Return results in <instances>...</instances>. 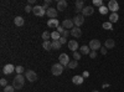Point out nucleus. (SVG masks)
<instances>
[{
	"instance_id": "nucleus-20",
	"label": "nucleus",
	"mask_w": 124,
	"mask_h": 92,
	"mask_svg": "<svg viewBox=\"0 0 124 92\" xmlns=\"http://www.w3.org/2000/svg\"><path fill=\"white\" fill-rule=\"evenodd\" d=\"M14 23H15L16 26H23V25L25 24V20H24L23 16H16V17L14 19Z\"/></svg>"
},
{
	"instance_id": "nucleus-26",
	"label": "nucleus",
	"mask_w": 124,
	"mask_h": 92,
	"mask_svg": "<svg viewBox=\"0 0 124 92\" xmlns=\"http://www.w3.org/2000/svg\"><path fill=\"white\" fill-rule=\"evenodd\" d=\"M51 37H52V40H60L61 39V34L58 31H54V33H51Z\"/></svg>"
},
{
	"instance_id": "nucleus-36",
	"label": "nucleus",
	"mask_w": 124,
	"mask_h": 92,
	"mask_svg": "<svg viewBox=\"0 0 124 92\" xmlns=\"http://www.w3.org/2000/svg\"><path fill=\"white\" fill-rule=\"evenodd\" d=\"M89 57H91V59H96V57H97V51H91Z\"/></svg>"
},
{
	"instance_id": "nucleus-29",
	"label": "nucleus",
	"mask_w": 124,
	"mask_h": 92,
	"mask_svg": "<svg viewBox=\"0 0 124 92\" xmlns=\"http://www.w3.org/2000/svg\"><path fill=\"white\" fill-rule=\"evenodd\" d=\"M99 13H101L102 15H106V14L108 13V9H107V6H104V5L101 6V8H99Z\"/></svg>"
},
{
	"instance_id": "nucleus-5",
	"label": "nucleus",
	"mask_w": 124,
	"mask_h": 92,
	"mask_svg": "<svg viewBox=\"0 0 124 92\" xmlns=\"http://www.w3.org/2000/svg\"><path fill=\"white\" fill-rule=\"evenodd\" d=\"M58 62L63 66V67H67L68 64H70V57L67 54H61L60 57H58Z\"/></svg>"
},
{
	"instance_id": "nucleus-30",
	"label": "nucleus",
	"mask_w": 124,
	"mask_h": 92,
	"mask_svg": "<svg viewBox=\"0 0 124 92\" xmlns=\"http://www.w3.org/2000/svg\"><path fill=\"white\" fill-rule=\"evenodd\" d=\"M4 92H15V87L8 85L6 87H4Z\"/></svg>"
},
{
	"instance_id": "nucleus-4",
	"label": "nucleus",
	"mask_w": 124,
	"mask_h": 92,
	"mask_svg": "<svg viewBox=\"0 0 124 92\" xmlns=\"http://www.w3.org/2000/svg\"><path fill=\"white\" fill-rule=\"evenodd\" d=\"M25 77H26V80L29 81V82H35V81L37 80V74L32 70H27L26 74H25Z\"/></svg>"
},
{
	"instance_id": "nucleus-41",
	"label": "nucleus",
	"mask_w": 124,
	"mask_h": 92,
	"mask_svg": "<svg viewBox=\"0 0 124 92\" xmlns=\"http://www.w3.org/2000/svg\"><path fill=\"white\" fill-rule=\"evenodd\" d=\"M25 11H26V13H30V11H32V8H31L30 5H27V6L25 8Z\"/></svg>"
},
{
	"instance_id": "nucleus-33",
	"label": "nucleus",
	"mask_w": 124,
	"mask_h": 92,
	"mask_svg": "<svg viewBox=\"0 0 124 92\" xmlns=\"http://www.w3.org/2000/svg\"><path fill=\"white\" fill-rule=\"evenodd\" d=\"M73 59L78 61L81 59V52H77V51H76V52H73Z\"/></svg>"
},
{
	"instance_id": "nucleus-25",
	"label": "nucleus",
	"mask_w": 124,
	"mask_h": 92,
	"mask_svg": "<svg viewBox=\"0 0 124 92\" xmlns=\"http://www.w3.org/2000/svg\"><path fill=\"white\" fill-rule=\"evenodd\" d=\"M78 66V61L77 60H72V61H70V64H68V68H71V70H73V68H76Z\"/></svg>"
},
{
	"instance_id": "nucleus-1",
	"label": "nucleus",
	"mask_w": 124,
	"mask_h": 92,
	"mask_svg": "<svg viewBox=\"0 0 124 92\" xmlns=\"http://www.w3.org/2000/svg\"><path fill=\"white\" fill-rule=\"evenodd\" d=\"M25 78L23 75H17L14 80H13V86L15 87V90H21L24 87V84H25Z\"/></svg>"
},
{
	"instance_id": "nucleus-32",
	"label": "nucleus",
	"mask_w": 124,
	"mask_h": 92,
	"mask_svg": "<svg viewBox=\"0 0 124 92\" xmlns=\"http://www.w3.org/2000/svg\"><path fill=\"white\" fill-rule=\"evenodd\" d=\"M93 4H94L96 6H98V8L103 6V1H102V0H93Z\"/></svg>"
},
{
	"instance_id": "nucleus-37",
	"label": "nucleus",
	"mask_w": 124,
	"mask_h": 92,
	"mask_svg": "<svg viewBox=\"0 0 124 92\" xmlns=\"http://www.w3.org/2000/svg\"><path fill=\"white\" fill-rule=\"evenodd\" d=\"M65 30H66V29H65L63 26H58V27H57V30H56V31H58V33H60V34L62 35V33H63Z\"/></svg>"
},
{
	"instance_id": "nucleus-12",
	"label": "nucleus",
	"mask_w": 124,
	"mask_h": 92,
	"mask_svg": "<svg viewBox=\"0 0 124 92\" xmlns=\"http://www.w3.org/2000/svg\"><path fill=\"white\" fill-rule=\"evenodd\" d=\"M67 9V1L66 0H58L57 1V11H63Z\"/></svg>"
},
{
	"instance_id": "nucleus-24",
	"label": "nucleus",
	"mask_w": 124,
	"mask_h": 92,
	"mask_svg": "<svg viewBox=\"0 0 124 92\" xmlns=\"http://www.w3.org/2000/svg\"><path fill=\"white\" fill-rule=\"evenodd\" d=\"M62 44L60 42V40H52V50H60Z\"/></svg>"
},
{
	"instance_id": "nucleus-17",
	"label": "nucleus",
	"mask_w": 124,
	"mask_h": 92,
	"mask_svg": "<svg viewBox=\"0 0 124 92\" xmlns=\"http://www.w3.org/2000/svg\"><path fill=\"white\" fill-rule=\"evenodd\" d=\"M85 9V3L83 0H77L76 1V13H79Z\"/></svg>"
},
{
	"instance_id": "nucleus-8",
	"label": "nucleus",
	"mask_w": 124,
	"mask_h": 92,
	"mask_svg": "<svg viewBox=\"0 0 124 92\" xmlns=\"http://www.w3.org/2000/svg\"><path fill=\"white\" fill-rule=\"evenodd\" d=\"M108 10H110L112 13H117L119 10V4L116 1V0H110L108 3Z\"/></svg>"
},
{
	"instance_id": "nucleus-18",
	"label": "nucleus",
	"mask_w": 124,
	"mask_h": 92,
	"mask_svg": "<svg viewBox=\"0 0 124 92\" xmlns=\"http://www.w3.org/2000/svg\"><path fill=\"white\" fill-rule=\"evenodd\" d=\"M71 35L72 36H73V37H79L81 35H82V31H81V29L79 27H73V29H72L71 30Z\"/></svg>"
},
{
	"instance_id": "nucleus-3",
	"label": "nucleus",
	"mask_w": 124,
	"mask_h": 92,
	"mask_svg": "<svg viewBox=\"0 0 124 92\" xmlns=\"http://www.w3.org/2000/svg\"><path fill=\"white\" fill-rule=\"evenodd\" d=\"M32 13H34V15H35V16L41 17V16H44V15L46 14V9H45L44 6L36 5L35 8H32Z\"/></svg>"
},
{
	"instance_id": "nucleus-38",
	"label": "nucleus",
	"mask_w": 124,
	"mask_h": 92,
	"mask_svg": "<svg viewBox=\"0 0 124 92\" xmlns=\"http://www.w3.org/2000/svg\"><path fill=\"white\" fill-rule=\"evenodd\" d=\"M51 4V0H45V4H44V8L45 9H47V6Z\"/></svg>"
},
{
	"instance_id": "nucleus-39",
	"label": "nucleus",
	"mask_w": 124,
	"mask_h": 92,
	"mask_svg": "<svg viewBox=\"0 0 124 92\" xmlns=\"http://www.w3.org/2000/svg\"><path fill=\"white\" fill-rule=\"evenodd\" d=\"M60 42H61V44H66V42H67V39L61 36V39H60Z\"/></svg>"
},
{
	"instance_id": "nucleus-9",
	"label": "nucleus",
	"mask_w": 124,
	"mask_h": 92,
	"mask_svg": "<svg viewBox=\"0 0 124 92\" xmlns=\"http://www.w3.org/2000/svg\"><path fill=\"white\" fill-rule=\"evenodd\" d=\"M62 26H63L65 29H73L75 27V24H73V19H65L63 23H62Z\"/></svg>"
},
{
	"instance_id": "nucleus-22",
	"label": "nucleus",
	"mask_w": 124,
	"mask_h": 92,
	"mask_svg": "<svg viewBox=\"0 0 124 92\" xmlns=\"http://www.w3.org/2000/svg\"><path fill=\"white\" fill-rule=\"evenodd\" d=\"M119 20V16H118V14L117 13H112L110 15H109V23H117Z\"/></svg>"
},
{
	"instance_id": "nucleus-35",
	"label": "nucleus",
	"mask_w": 124,
	"mask_h": 92,
	"mask_svg": "<svg viewBox=\"0 0 124 92\" xmlns=\"http://www.w3.org/2000/svg\"><path fill=\"white\" fill-rule=\"evenodd\" d=\"M70 34H71V33L68 31V30H65V31H63V33H62V35H61V36H62V37H66V39H67Z\"/></svg>"
},
{
	"instance_id": "nucleus-15",
	"label": "nucleus",
	"mask_w": 124,
	"mask_h": 92,
	"mask_svg": "<svg viewBox=\"0 0 124 92\" xmlns=\"http://www.w3.org/2000/svg\"><path fill=\"white\" fill-rule=\"evenodd\" d=\"M47 26L51 27V29H54V27H58L60 26V23H58V20L57 19H50L48 21H47Z\"/></svg>"
},
{
	"instance_id": "nucleus-11",
	"label": "nucleus",
	"mask_w": 124,
	"mask_h": 92,
	"mask_svg": "<svg viewBox=\"0 0 124 92\" xmlns=\"http://www.w3.org/2000/svg\"><path fill=\"white\" fill-rule=\"evenodd\" d=\"M46 14H47V16H48L50 19H56V17H57V9H55V8H48V9L46 10Z\"/></svg>"
},
{
	"instance_id": "nucleus-27",
	"label": "nucleus",
	"mask_w": 124,
	"mask_h": 92,
	"mask_svg": "<svg viewBox=\"0 0 124 92\" xmlns=\"http://www.w3.org/2000/svg\"><path fill=\"white\" fill-rule=\"evenodd\" d=\"M50 37H51V34L48 31H44L42 33V40H44V41H48Z\"/></svg>"
},
{
	"instance_id": "nucleus-21",
	"label": "nucleus",
	"mask_w": 124,
	"mask_h": 92,
	"mask_svg": "<svg viewBox=\"0 0 124 92\" xmlns=\"http://www.w3.org/2000/svg\"><path fill=\"white\" fill-rule=\"evenodd\" d=\"M104 46H106L107 49H113V47L116 46L114 40H113V39H107V40H106V42H104Z\"/></svg>"
},
{
	"instance_id": "nucleus-19",
	"label": "nucleus",
	"mask_w": 124,
	"mask_h": 92,
	"mask_svg": "<svg viewBox=\"0 0 124 92\" xmlns=\"http://www.w3.org/2000/svg\"><path fill=\"white\" fill-rule=\"evenodd\" d=\"M83 76H73V78H72V82H73L75 85H82L83 84Z\"/></svg>"
},
{
	"instance_id": "nucleus-31",
	"label": "nucleus",
	"mask_w": 124,
	"mask_h": 92,
	"mask_svg": "<svg viewBox=\"0 0 124 92\" xmlns=\"http://www.w3.org/2000/svg\"><path fill=\"white\" fill-rule=\"evenodd\" d=\"M15 71L17 72V75H21V74L24 72V71H25V68H24L23 66H17V67L15 68Z\"/></svg>"
},
{
	"instance_id": "nucleus-43",
	"label": "nucleus",
	"mask_w": 124,
	"mask_h": 92,
	"mask_svg": "<svg viewBox=\"0 0 124 92\" xmlns=\"http://www.w3.org/2000/svg\"><path fill=\"white\" fill-rule=\"evenodd\" d=\"M29 4H35V0H29Z\"/></svg>"
},
{
	"instance_id": "nucleus-2",
	"label": "nucleus",
	"mask_w": 124,
	"mask_h": 92,
	"mask_svg": "<svg viewBox=\"0 0 124 92\" xmlns=\"http://www.w3.org/2000/svg\"><path fill=\"white\" fill-rule=\"evenodd\" d=\"M63 68H65V67L58 62V64L52 65V67H51V72H52L54 76H60L62 72H63Z\"/></svg>"
},
{
	"instance_id": "nucleus-42",
	"label": "nucleus",
	"mask_w": 124,
	"mask_h": 92,
	"mask_svg": "<svg viewBox=\"0 0 124 92\" xmlns=\"http://www.w3.org/2000/svg\"><path fill=\"white\" fill-rule=\"evenodd\" d=\"M82 76H83V78H86V77H88V76H89V72H88V71H85Z\"/></svg>"
},
{
	"instance_id": "nucleus-34",
	"label": "nucleus",
	"mask_w": 124,
	"mask_h": 92,
	"mask_svg": "<svg viewBox=\"0 0 124 92\" xmlns=\"http://www.w3.org/2000/svg\"><path fill=\"white\" fill-rule=\"evenodd\" d=\"M0 85H1L3 87H6V86H8L6 80H5V78H1V80H0Z\"/></svg>"
},
{
	"instance_id": "nucleus-13",
	"label": "nucleus",
	"mask_w": 124,
	"mask_h": 92,
	"mask_svg": "<svg viewBox=\"0 0 124 92\" xmlns=\"http://www.w3.org/2000/svg\"><path fill=\"white\" fill-rule=\"evenodd\" d=\"M93 13H94L93 6H85V9L82 10V15H83V16H91Z\"/></svg>"
},
{
	"instance_id": "nucleus-44",
	"label": "nucleus",
	"mask_w": 124,
	"mask_h": 92,
	"mask_svg": "<svg viewBox=\"0 0 124 92\" xmlns=\"http://www.w3.org/2000/svg\"><path fill=\"white\" fill-rule=\"evenodd\" d=\"M92 92H99V91H98V90H93Z\"/></svg>"
},
{
	"instance_id": "nucleus-16",
	"label": "nucleus",
	"mask_w": 124,
	"mask_h": 92,
	"mask_svg": "<svg viewBox=\"0 0 124 92\" xmlns=\"http://www.w3.org/2000/svg\"><path fill=\"white\" fill-rule=\"evenodd\" d=\"M91 49H89V46H87V45H83V46H81L79 47V52H81V55H89L91 54Z\"/></svg>"
},
{
	"instance_id": "nucleus-14",
	"label": "nucleus",
	"mask_w": 124,
	"mask_h": 92,
	"mask_svg": "<svg viewBox=\"0 0 124 92\" xmlns=\"http://www.w3.org/2000/svg\"><path fill=\"white\" fill-rule=\"evenodd\" d=\"M68 49L70 50H72V51H73V52H76V50H78V42L76 41V40H71V41H68Z\"/></svg>"
},
{
	"instance_id": "nucleus-6",
	"label": "nucleus",
	"mask_w": 124,
	"mask_h": 92,
	"mask_svg": "<svg viewBox=\"0 0 124 92\" xmlns=\"http://www.w3.org/2000/svg\"><path fill=\"white\" fill-rule=\"evenodd\" d=\"M83 23H85V16H83V15L77 14V15L73 17V24H75L76 27H79L81 25H83Z\"/></svg>"
},
{
	"instance_id": "nucleus-28",
	"label": "nucleus",
	"mask_w": 124,
	"mask_h": 92,
	"mask_svg": "<svg viewBox=\"0 0 124 92\" xmlns=\"http://www.w3.org/2000/svg\"><path fill=\"white\" fill-rule=\"evenodd\" d=\"M112 27H113L112 23H109V21L103 23V29H106V30H112Z\"/></svg>"
},
{
	"instance_id": "nucleus-10",
	"label": "nucleus",
	"mask_w": 124,
	"mask_h": 92,
	"mask_svg": "<svg viewBox=\"0 0 124 92\" xmlns=\"http://www.w3.org/2000/svg\"><path fill=\"white\" fill-rule=\"evenodd\" d=\"M15 66L14 65H11V64H8V65H5L4 66V68H3V72L5 74V75H10V74H13L14 71H15Z\"/></svg>"
},
{
	"instance_id": "nucleus-7",
	"label": "nucleus",
	"mask_w": 124,
	"mask_h": 92,
	"mask_svg": "<svg viewBox=\"0 0 124 92\" xmlns=\"http://www.w3.org/2000/svg\"><path fill=\"white\" fill-rule=\"evenodd\" d=\"M89 49L92 51H97V50H101V41L97 39L94 40H91V42H89Z\"/></svg>"
},
{
	"instance_id": "nucleus-23",
	"label": "nucleus",
	"mask_w": 124,
	"mask_h": 92,
	"mask_svg": "<svg viewBox=\"0 0 124 92\" xmlns=\"http://www.w3.org/2000/svg\"><path fill=\"white\" fill-rule=\"evenodd\" d=\"M42 47L45 49V50H47V51H51L52 50V41H44L42 42Z\"/></svg>"
},
{
	"instance_id": "nucleus-40",
	"label": "nucleus",
	"mask_w": 124,
	"mask_h": 92,
	"mask_svg": "<svg viewBox=\"0 0 124 92\" xmlns=\"http://www.w3.org/2000/svg\"><path fill=\"white\" fill-rule=\"evenodd\" d=\"M101 52L103 54V55H106L107 54V47L104 46V47H101Z\"/></svg>"
}]
</instances>
